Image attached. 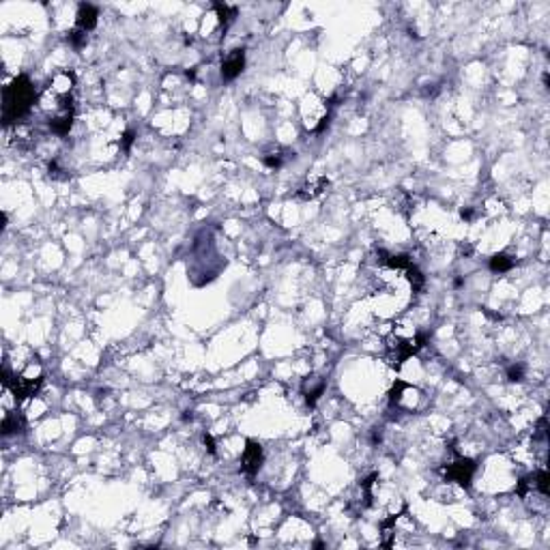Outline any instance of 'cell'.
I'll return each instance as SVG.
<instances>
[{
	"mask_svg": "<svg viewBox=\"0 0 550 550\" xmlns=\"http://www.w3.org/2000/svg\"><path fill=\"white\" fill-rule=\"evenodd\" d=\"M34 99V88L28 80V75H17V78L11 82V84L4 88V108H2V116H4V125H11L15 123L17 118H22L24 114H28V110L32 108Z\"/></svg>",
	"mask_w": 550,
	"mask_h": 550,
	"instance_id": "cell-1",
	"label": "cell"
},
{
	"mask_svg": "<svg viewBox=\"0 0 550 550\" xmlns=\"http://www.w3.org/2000/svg\"><path fill=\"white\" fill-rule=\"evenodd\" d=\"M475 469H477V464L473 462V460H469V458H458L453 464H449V466H447L445 475L449 477V480L458 482L460 486L469 488V486H471V480H473V473H475Z\"/></svg>",
	"mask_w": 550,
	"mask_h": 550,
	"instance_id": "cell-2",
	"label": "cell"
},
{
	"mask_svg": "<svg viewBox=\"0 0 550 550\" xmlns=\"http://www.w3.org/2000/svg\"><path fill=\"white\" fill-rule=\"evenodd\" d=\"M260 466H262V447H260L256 441H247L243 458H241V469H243L247 475H256Z\"/></svg>",
	"mask_w": 550,
	"mask_h": 550,
	"instance_id": "cell-3",
	"label": "cell"
},
{
	"mask_svg": "<svg viewBox=\"0 0 550 550\" xmlns=\"http://www.w3.org/2000/svg\"><path fill=\"white\" fill-rule=\"evenodd\" d=\"M243 67H245V50H234L232 54L222 61V78L234 80L236 75H241Z\"/></svg>",
	"mask_w": 550,
	"mask_h": 550,
	"instance_id": "cell-4",
	"label": "cell"
},
{
	"mask_svg": "<svg viewBox=\"0 0 550 550\" xmlns=\"http://www.w3.org/2000/svg\"><path fill=\"white\" fill-rule=\"evenodd\" d=\"M97 17H99V11L93 7V4H80V11H78V28L80 31H93L97 26Z\"/></svg>",
	"mask_w": 550,
	"mask_h": 550,
	"instance_id": "cell-5",
	"label": "cell"
},
{
	"mask_svg": "<svg viewBox=\"0 0 550 550\" xmlns=\"http://www.w3.org/2000/svg\"><path fill=\"white\" fill-rule=\"evenodd\" d=\"M24 428H26V421H24L22 415H17V413H7V415H4L2 436H11V434L24 432Z\"/></svg>",
	"mask_w": 550,
	"mask_h": 550,
	"instance_id": "cell-6",
	"label": "cell"
},
{
	"mask_svg": "<svg viewBox=\"0 0 550 550\" xmlns=\"http://www.w3.org/2000/svg\"><path fill=\"white\" fill-rule=\"evenodd\" d=\"M71 125H73V110H71V112H65L63 116H58V118H54V121H50V129H52V133L61 135V138H65V135H69Z\"/></svg>",
	"mask_w": 550,
	"mask_h": 550,
	"instance_id": "cell-7",
	"label": "cell"
},
{
	"mask_svg": "<svg viewBox=\"0 0 550 550\" xmlns=\"http://www.w3.org/2000/svg\"><path fill=\"white\" fill-rule=\"evenodd\" d=\"M514 267V258H510L507 254H494L492 258H490V269L494 271V273H505V271H510Z\"/></svg>",
	"mask_w": 550,
	"mask_h": 550,
	"instance_id": "cell-8",
	"label": "cell"
},
{
	"mask_svg": "<svg viewBox=\"0 0 550 550\" xmlns=\"http://www.w3.org/2000/svg\"><path fill=\"white\" fill-rule=\"evenodd\" d=\"M215 11H217V17H220V22H222L224 28H226L228 24L236 17V9H234V7H228V4H220V2H217V4H215Z\"/></svg>",
	"mask_w": 550,
	"mask_h": 550,
	"instance_id": "cell-9",
	"label": "cell"
},
{
	"mask_svg": "<svg viewBox=\"0 0 550 550\" xmlns=\"http://www.w3.org/2000/svg\"><path fill=\"white\" fill-rule=\"evenodd\" d=\"M406 275H409V280H411V284H413V291H419V288L423 286L425 277L421 275V271H419L415 264H411V267L406 269Z\"/></svg>",
	"mask_w": 550,
	"mask_h": 550,
	"instance_id": "cell-10",
	"label": "cell"
},
{
	"mask_svg": "<svg viewBox=\"0 0 550 550\" xmlns=\"http://www.w3.org/2000/svg\"><path fill=\"white\" fill-rule=\"evenodd\" d=\"M404 389H409V385H406L404 381H395V385L391 389V393H389V400H391V404H398L400 398H402V391Z\"/></svg>",
	"mask_w": 550,
	"mask_h": 550,
	"instance_id": "cell-11",
	"label": "cell"
},
{
	"mask_svg": "<svg viewBox=\"0 0 550 550\" xmlns=\"http://www.w3.org/2000/svg\"><path fill=\"white\" fill-rule=\"evenodd\" d=\"M507 378H510L512 383H520L524 378V368L522 365H510V368H507Z\"/></svg>",
	"mask_w": 550,
	"mask_h": 550,
	"instance_id": "cell-12",
	"label": "cell"
},
{
	"mask_svg": "<svg viewBox=\"0 0 550 550\" xmlns=\"http://www.w3.org/2000/svg\"><path fill=\"white\" fill-rule=\"evenodd\" d=\"M69 41L73 43V47H78V50H80V47L86 43V32H84V31H80V28H78V31H73V32L69 34Z\"/></svg>",
	"mask_w": 550,
	"mask_h": 550,
	"instance_id": "cell-13",
	"label": "cell"
},
{
	"mask_svg": "<svg viewBox=\"0 0 550 550\" xmlns=\"http://www.w3.org/2000/svg\"><path fill=\"white\" fill-rule=\"evenodd\" d=\"M535 484H537V488H540V492L546 496V494H548V473H546V471H540V473H537Z\"/></svg>",
	"mask_w": 550,
	"mask_h": 550,
	"instance_id": "cell-14",
	"label": "cell"
},
{
	"mask_svg": "<svg viewBox=\"0 0 550 550\" xmlns=\"http://www.w3.org/2000/svg\"><path fill=\"white\" fill-rule=\"evenodd\" d=\"M133 140H135V131H131V129H129V131H125V133H123V142H121L123 151H125V153H129V151H131V144H133Z\"/></svg>",
	"mask_w": 550,
	"mask_h": 550,
	"instance_id": "cell-15",
	"label": "cell"
},
{
	"mask_svg": "<svg viewBox=\"0 0 550 550\" xmlns=\"http://www.w3.org/2000/svg\"><path fill=\"white\" fill-rule=\"evenodd\" d=\"M264 163H267L269 168H275V170H277V168L282 165V157H280V155H275V157L269 155V157H264Z\"/></svg>",
	"mask_w": 550,
	"mask_h": 550,
	"instance_id": "cell-16",
	"label": "cell"
},
{
	"mask_svg": "<svg viewBox=\"0 0 550 550\" xmlns=\"http://www.w3.org/2000/svg\"><path fill=\"white\" fill-rule=\"evenodd\" d=\"M202 439H204V445H206V449H209L211 453H215V441H213V436H211V434H204Z\"/></svg>",
	"mask_w": 550,
	"mask_h": 550,
	"instance_id": "cell-17",
	"label": "cell"
},
{
	"mask_svg": "<svg viewBox=\"0 0 550 550\" xmlns=\"http://www.w3.org/2000/svg\"><path fill=\"white\" fill-rule=\"evenodd\" d=\"M460 215H462V220H471V217H473V211H471V209H462V211H460Z\"/></svg>",
	"mask_w": 550,
	"mask_h": 550,
	"instance_id": "cell-18",
	"label": "cell"
},
{
	"mask_svg": "<svg viewBox=\"0 0 550 550\" xmlns=\"http://www.w3.org/2000/svg\"><path fill=\"white\" fill-rule=\"evenodd\" d=\"M192 419H194L192 411H185V413H183V421H192Z\"/></svg>",
	"mask_w": 550,
	"mask_h": 550,
	"instance_id": "cell-19",
	"label": "cell"
}]
</instances>
